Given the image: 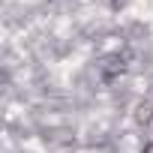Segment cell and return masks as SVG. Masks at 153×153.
I'll return each mask as SVG.
<instances>
[{
  "mask_svg": "<svg viewBox=\"0 0 153 153\" xmlns=\"http://www.w3.org/2000/svg\"><path fill=\"white\" fill-rule=\"evenodd\" d=\"M126 66H129V57L126 54H105V57L96 60V75L105 84H114L120 75L126 72Z\"/></svg>",
  "mask_w": 153,
  "mask_h": 153,
  "instance_id": "cell-1",
  "label": "cell"
},
{
  "mask_svg": "<svg viewBox=\"0 0 153 153\" xmlns=\"http://www.w3.org/2000/svg\"><path fill=\"white\" fill-rule=\"evenodd\" d=\"M135 123L138 126H150L153 123V102L150 99H144V102L135 105Z\"/></svg>",
  "mask_w": 153,
  "mask_h": 153,
  "instance_id": "cell-2",
  "label": "cell"
},
{
  "mask_svg": "<svg viewBox=\"0 0 153 153\" xmlns=\"http://www.w3.org/2000/svg\"><path fill=\"white\" fill-rule=\"evenodd\" d=\"M141 153H153V141H147V144H144V150H141Z\"/></svg>",
  "mask_w": 153,
  "mask_h": 153,
  "instance_id": "cell-3",
  "label": "cell"
}]
</instances>
